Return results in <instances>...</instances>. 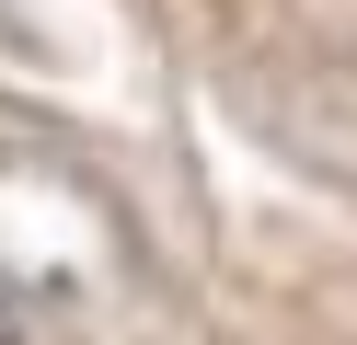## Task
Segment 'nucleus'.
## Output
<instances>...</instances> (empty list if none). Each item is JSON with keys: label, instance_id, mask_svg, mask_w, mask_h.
I'll return each mask as SVG.
<instances>
[{"label": "nucleus", "instance_id": "f257e3e1", "mask_svg": "<svg viewBox=\"0 0 357 345\" xmlns=\"http://www.w3.org/2000/svg\"><path fill=\"white\" fill-rule=\"evenodd\" d=\"M0 345H12V334H0Z\"/></svg>", "mask_w": 357, "mask_h": 345}]
</instances>
